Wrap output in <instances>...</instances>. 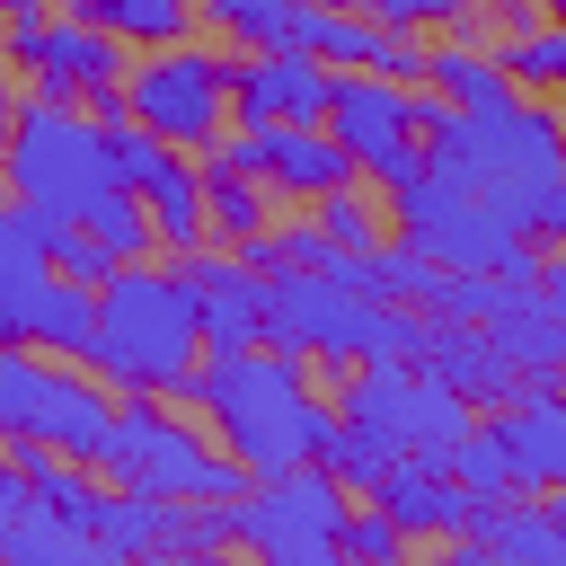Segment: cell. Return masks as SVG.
Here are the masks:
<instances>
[{
    "instance_id": "obj_15",
    "label": "cell",
    "mask_w": 566,
    "mask_h": 566,
    "mask_svg": "<svg viewBox=\"0 0 566 566\" xmlns=\"http://www.w3.org/2000/svg\"><path fill=\"white\" fill-rule=\"evenodd\" d=\"M97 539H106V557H186V548H230V504L115 486V495H97Z\"/></svg>"
},
{
    "instance_id": "obj_36",
    "label": "cell",
    "mask_w": 566,
    "mask_h": 566,
    "mask_svg": "<svg viewBox=\"0 0 566 566\" xmlns=\"http://www.w3.org/2000/svg\"><path fill=\"white\" fill-rule=\"evenodd\" d=\"M318 230L345 248V256H363V248H380V212L363 203V186H336V195H318Z\"/></svg>"
},
{
    "instance_id": "obj_38",
    "label": "cell",
    "mask_w": 566,
    "mask_h": 566,
    "mask_svg": "<svg viewBox=\"0 0 566 566\" xmlns=\"http://www.w3.org/2000/svg\"><path fill=\"white\" fill-rule=\"evenodd\" d=\"M18 513H27V478L0 460V539H9V522H18Z\"/></svg>"
},
{
    "instance_id": "obj_12",
    "label": "cell",
    "mask_w": 566,
    "mask_h": 566,
    "mask_svg": "<svg viewBox=\"0 0 566 566\" xmlns=\"http://www.w3.org/2000/svg\"><path fill=\"white\" fill-rule=\"evenodd\" d=\"M318 124H327L336 150L354 159V177H380L389 195L424 168V97H416L407 80H389V71H336Z\"/></svg>"
},
{
    "instance_id": "obj_4",
    "label": "cell",
    "mask_w": 566,
    "mask_h": 566,
    "mask_svg": "<svg viewBox=\"0 0 566 566\" xmlns=\"http://www.w3.org/2000/svg\"><path fill=\"white\" fill-rule=\"evenodd\" d=\"M0 177H9V203H27L35 221H88V212L124 186L106 124H97L80 97H53V88H35V97L9 115Z\"/></svg>"
},
{
    "instance_id": "obj_21",
    "label": "cell",
    "mask_w": 566,
    "mask_h": 566,
    "mask_svg": "<svg viewBox=\"0 0 566 566\" xmlns=\"http://www.w3.org/2000/svg\"><path fill=\"white\" fill-rule=\"evenodd\" d=\"M460 548L469 557H513V566H566V522H557L548 495L513 486V495H495L460 522Z\"/></svg>"
},
{
    "instance_id": "obj_18",
    "label": "cell",
    "mask_w": 566,
    "mask_h": 566,
    "mask_svg": "<svg viewBox=\"0 0 566 566\" xmlns=\"http://www.w3.org/2000/svg\"><path fill=\"white\" fill-rule=\"evenodd\" d=\"M363 495H371V504H380L407 539H460V522L478 513V495H469L442 460H416V451H398V460H389Z\"/></svg>"
},
{
    "instance_id": "obj_33",
    "label": "cell",
    "mask_w": 566,
    "mask_h": 566,
    "mask_svg": "<svg viewBox=\"0 0 566 566\" xmlns=\"http://www.w3.org/2000/svg\"><path fill=\"white\" fill-rule=\"evenodd\" d=\"M35 230H44L53 274H71V283H106V274H115V248H106L88 221H35Z\"/></svg>"
},
{
    "instance_id": "obj_5",
    "label": "cell",
    "mask_w": 566,
    "mask_h": 566,
    "mask_svg": "<svg viewBox=\"0 0 566 566\" xmlns=\"http://www.w3.org/2000/svg\"><path fill=\"white\" fill-rule=\"evenodd\" d=\"M389 221H398V239H416L442 274H513V283L539 274L531 230H522L513 212H495L486 195H469L460 177H442L433 159L389 195Z\"/></svg>"
},
{
    "instance_id": "obj_6",
    "label": "cell",
    "mask_w": 566,
    "mask_h": 566,
    "mask_svg": "<svg viewBox=\"0 0 566 566\" xmlns=\"http://www.w3.org/2000/svg\"><path fill=\"white\" fill-rule=\"evenodd\" d=\"M97 469H106L115 486H142V495H195V504H239V495L256 486L230 451H212V442H203L168 398H150V389H133V398L115 407Z\"/></svg>"
},
{
    "instance_id": "obj_42",
    "label": "cell",
    "mask_w": 566,
    "mask_h": 566,
    "mask_svg": "<svg viewBox=\"0 0 566 566\" xmlns=\"http://www.w3.org/2000/svg\"><path fill=\"white\" fill-rule=\"evenodd\" d=\"M557 389H566V371H557Z\"/></svg>"
},
{
    "instance_id": "obj_7",
    "label": "cell",
    "mask_w": 566,
    "mask_h": 566,
    "mask_svg": "<svg viewBox=\"0 0 566 566\" xmlns=\"http://www.w3.org/2000/svg\"><path fill=\"white\" fill-rule=\"evenodd\" d=\"M115 424V389L97 371H62L35 345H0V442H53L97 469Z\"/></svg>"
},
{
    "instance_id": "obj_35",
    "label": "cell",
    "mask_w": 566,
    "mask_h": 566,
    "mask_svg": "<svg viewBox=\"0 0 566 566\" xmlns=\"http://www.w3.org/2000/svg\"><path fill=\"white\" fill-rule=\"evenodd\" d=\"M88 230H97V239L115 248V265H133V256H150V248H159V239H150V212H142V203H133L124 186H115V195H106V203L88 212Z\"/></svg>"
},
{
    "instance_id": "obj_27",
    "label": "cell",
    "mask_w": 566,
    "mask_h": 566,
    "mask_svg": "<svg viewBox=\"0 0 566 566\" xmlns=\"http://www.w3.org/2000/svg\"><path fill=\"white\" fill-rule=\"evenodd\" d=\"M80 18H97L106 35H124L133 53H150V44H177L186 27H195V0H71Z\"/></svg>"
},
{
    "instance_id": "obj_8",
    "label": "cell",
    "mask_w": 566,
    "mask_h": 566,
    "mask_svg": "<svg viewBox=\"0 0 566 566\" xmlns=\"http://www.w3.org/2000/svg\"><path fill=\"white\" fill-rule=\"evenodd\" d=\"M97 318V283L53 274L44 230L27 203H0V345H35V354H80Z\"/></svg>"
},
{
    "instance_id": "obj_20",
    "label": "cell",
    "mask_w": 566,
    "mask_h": 566,
    "mask_svg": "<svg viewBox=\"0 0 566 566\" xmlns=\"http://www.w3.org/2000/svg\"><path fill=\"white\" fill-rule=\"evenodd\" d=\"M416 363H424V371H442L478 416H486V407H504V398L522 389L513 354H504L478 318H442V310H424V354H416Z\"/></svg>"
},
{
    "instance_id": "obj_3",
    "label": "cell",
    "mask_w": 566,
    "mask_h": 566,
    "mask_svg": "<svg viewBox=\"0 0 566 566\" xmlns=\"http://www.w3.org/2000/svg\"><path fill=\"white\" fill-rule=\"evenodd\" d=\"M195 354H203V327H195V301H186V283L168 274V265H150V256H133V265H115L106 283H97V318H88V345H80V363L106 380V389H150V398H177V380L195 371Z\"/></svg>"
},
{
    "instance_id": "obj_22",
    "label": "cell",
    "mask_w": 566,
    "mask_h": 566,
    "mask_svg": "<svg viewBox=\"0 0 566 566\" xmlns=\"http://www.w3.org/2000/svg\"><path fill=\"white\" fill-rule=\"evenodd\" d=\"M478 327L513 354V371H522V380H557V371H566V318H557L531 283H504V301H495Z\"/></svg>"
},
{
    "instance_id": "obj_39",
    "label": "cell",
    "mask_w": 566,
    "mask_h": 566,
    "mask_svg": "<svg viewBox=\"0 0 566 566\" xmlns=\"http://www.w3.org/2000/svg\"><path fill=\"white\" fill-rule=\"evenodd\" d=\"M9 115H18V88H9V71H0V142H9Z\"/></svg>"
},
{
    "instance_id": "obj_32",
    "label": "cell",
    "mask_w": 566,
    "mask_h": 566,
    "mask_svg": "<svg viewBox=\"0 0 566 566\" xmlns=\"http://www.w3.org/2000/svg\"><path fill=\"white\" fill-rule=\"evenodd\" d=\"M495 62L513 71V88H566V27H522L504 35Z\"/></svg>"
},
{
    "instance_id": "obj_40",
    "label": "cell",
    "mask_w": 566,
    "mask_h": 566,
    "mask_svg": "<svg viewBox=\"0 0 566 566\" xmlns=\"http://www.w3.org/2000/svg\"><path fill=\"white\" fill-rule=\"evenodd\" d=\"M27 9H44V0H0V18H27Z\"/></svg>"
},
{
    "instance_id": "obj_31",
    "label": "cell",
    "mask_w": 566,
    "mask_h": 566,
    "mask_svg": "<svg viewBox=\"0 0 566 566\" xmlns=\"http://www.w3.org/2000/svg\"><path fill=\"white\" fill-rule=\"evenodd\" d=\"M292 9H301V0H195V18H212V27L239 35L248 53H256V44H292Z\"/></svg>"
},
{
    "instance_id": "obj_17",
    "label": "cell",
    "mask_w": 566,
    "mask_h": 566,
    "mask_svg": "<svg viewBox=\"0 0 566 566\" xmlns=\"http://www.w3.org/2000/svg\"><path fill=\"white\" fill-rule=\"evenodd\" d=\"M177 283H186V301H195V327H203V345L212 354H239V345H265V274L239 256V248H195V256H177Z\"/></svg>"
},
{
    "instance_id": "obj_23",
    "label": "cell",
    "mask_w": 566,
    "mask_h": 566,
    "mask_svg": "<svg viewBox=\"0 0 566 566\" xmlns=\"http://www.w3.org/2000/svg\"><path fill=\"white\" fill-rule=\"evenodd\" d=\"M380 18H363V0H301L292 9V44H310L327 71H371L380 62Z\"/></svg>"
},
{
    "instance_id": "obj_14",
    "label": "cell",
    "mask_w": 566,
    "mask_h": 566,
    "mask_svg": "<svg viewBox=\"0 0 566 566\" xmlns=\"http://www.w3.org/2000/svg\"><path fill=\"white\" fill-rule=\"evenodd\" d=\"M9 71H35V88H53V97H80V106H97L106 88H124V71H133V44L124 35H106L97 18H53V9H27V18H9Z\"/></svg>"
},
{
    "instance_id": "obj_25",
    "label": "cell",
    "mask_w": 566,
    "mask_h": 566,
    "mask_svg": "<svg viewBox=\"0 0 566 566\" xmlns=\"http://www.w3.org/2000/svg\"><path fill=\"white\" fill-rule=\"evenodd\" d=\"M354 274H363V292L407 301V310H433V292H442V265H433L416 239H380V248H363V256H354Z\"/></svg>"
},
{
    "instance_id": "obj_16",
    "label": "cell",
    "mask_w": 566,
    "mask_h": 566,
    "mask_svg": "<svg viewBox=\"0 0 566 566\" xmlns=\"http://www.w3.org/2000/svg\"><path fill=\"white\" fill-rule=\"evenodd\" d=\"M327 88L336 71L310 44H256L248 62H230V124H318Z\"/></svg>"
},
{
    "instance_id": "obj_24",
    "label": "cell",
    "mask_w": 566,
    "mask_h": 566,
    "mask_svg": "<svg viewBox=\"0 0 566 566\" xmlns=\"http://www.w3.org/2000/svg\"><path fill=\"white\" fill-rule=\"evenodd\" d=\"M0 557H44V566H97V557H106V539H97V522H80V513H62V504L27 495V513H18V522H9V539H0Z\"/></svg>"
},
{
    "instance_id": "obj_9",
    "label": "cell",
    "mask_w": 566,
    "mask_h": 566,
    "mask_svg": "<svg viewBox=\"0 0 566 566\" xmlns=\"http://www.w3.org/2000/svg\"><path fill=\"white\" fill-rule=\"evenodd\" d=\"M345 504H354L345 478H327L318 460H292V469L256 478V486L230 504V539L256 548L265 566H327V557H336Z\"/></svg>"
},
{
    "instance_id": "obj_28",
    "label": "cell",
    "mask_w": 566,
    "mask_h": 566,
    "mask_svg": "<svg viewBox=\"0 0 566 566\" xmlns=\"http://www.w3.org/2000/svg\"><path fill=\"white\" fill-rule=\"evenodd\" d=\"M195 159H203V150H195ZM203 212H212V239L248 248V239L265 230V186H256L248 168H221V159H203Z\"/></svg>"
},
{
    "instance_id": "obj_34",
    "label": "cell",
    "mask_w": 566,
    "mask_h": 566,
    "mask_svg": "<svg viewBox=\"0 0 566 566\" xmlns=\"http://www.w3.org/2000/svg\"><path fill=\"white\" fill-rule=\"evenodd\" d=\"M398 548H407V531H398V522H389V513H380L371 495H363V504H345V522H336V557H363V566H389Z\"/></svg>"
},
{
    "instance_id": "obj_29",
    "label": "cell",
    "mask_w": 566,
    "mask_h": 566,
    "mask_svg": "<svg viewBox=\"0 0 566 566\" xmlns=\"http://www.w3.org/2000/svg\"><path fill=\"white\" fill-rule=\"evenodd\" d=\"M442 469H451V478H460L478 504H495V495H513V486H522V478H513V451H504V433H495V424H478V416H469V433L442 451Z\"/></svg>"
},
{
    "instance_id": "obj_13",
    "label": "cell",
    "mask_w": 566,
    "mask_h": 566,
    "mask_svg": "<svg viewBox=\"0 0 566 566\" xmlns=\"http://www.w3.org/2000/svg\"><path fill=\"white\" fill-rule=\"evenodd\" d=\"M106 142H115V177H124V195L150 212V239H159L168 256H195V248L212 239V212H203V159L177 150V142H159V133H142L133 115H115Z\"/></svg>"
},
{
    "instance_id": "obj_1",
    "label": "cell",
    "mask_w": 566,
    "mask_h": 566,
    "mask_svg": "<svg viewBox=\"0 0 566 566\" xmlns=\"http://www.w3.org/2000/svg\"><path fill=\"white\" fill-rule=\"evenodd\" d=\"M168 407L212 416L221 451H230L248 478H274V469H292V460H318V442H327V424H336V407L310 389V354H292V345L212 354V363H195V371L177 380Z\"/></svg>"
},
{
    "instance_id": "obj_37",
    "label": "cell",
    "mask_w": 566,
    "mask_h": 566,
    "mask_svg": "<svg viewBox=\"0 0 566 566\" xmlns=\"http://www.w3.org/2000/svg\"><path fill=\"white\" fill-rule=\"evenodd\" d=\"M531 292H539V301H548V310L566 318V248H557V256H539V274H531Z\"/></svg>"
},
{
    "instance_id": "obj_26",
    "label": "cell",
    "mask_w": 566,
    "mask_h": 566,
    "mask_svg": "<svg viewBox=\"0 0 566 566\" xmlns=\"http://www.w3.org/2000/svg\"><path fill=\"white\" fill-rule=\"evenodd\" d=\"M424 80H433V97H451V106H495V97H513V71H504L495 53H478L469 35H460V44H433V53H424Z\"/></svg>"
},
{
    "instance_id": "obj_2",
    "label": "cell",
    "mask_w": 566,
    "mask_h": 566,
    "mask_svg": "<svg viewBox=\"0 0 566 566\" xmlns=\"http://www.w3.org/2000/svg\"><path fill=\"white\" fill-rule=\"evenodd\" d=\"M424 159L442 177H460L469 195H486L495 212H513L531 239H539V203L566 168V124L539 106V97H495V106H451V97H424Z\"/></svg>"
},
{
    "instance_id": "obj_41",
    "label": "cell",
    "mask_w": 566,
    "mask_h": 566,
    "mask_svg": "<svg viewBox=\"0 0 566 566\" xmlns=\"http://www.w3.org/2000/svg\"><path fill=\"white\" fill-rule=\"evenodd\" d=\"M539 9H548V18H557V27H566V0H539Z\"/></svg>"
},
{
    "instance_id": "obj_19",
    "label": "cell",
    "mask_w": 566,
    "mask_h": 566,
    "mask_svg": "<svg viewBox=\"0 0 566 566\" xmlns=\"http://www.w3.org/2000/svg\"><path fill=\"white\" fill-rule=\"evenodd\" d=\"M504 451H513V478L531 495H566V389L557 380H522L504 407H486Z\"/></svg>"
},
{
    "instance_id": "obj_11",
    "label": "cell",
    "mask_w": 566,
    "mask_h": 566,
    "mask_svg": "<svg viewBox=\"0 0 566 566\" xmlns=\"http://www.w3.org/2000/svg\"><path fill=\"white\" fill-rule=\"evenodd\" d=\"M124 115L177 150H212L230 133V62L203 53V44H150L133 71H124Z\"/></svg>"
},
{
    "instance_id": "obj_30",
    "label": "cell",
    "mask_w": 566,
    "mask_h": 566,
    "mask_svg": "<svg viewBox=\"0 0 566 566\" xmlns=\"http://www.w3.org/2000/svg\"><path fill=\"white\" fill-rule=\"evenodd\" d=\"M389 460H398V451H389L371 424H354V416H336V424H327V442H318V469H327V478H345L354 495H363V486H371Z\"/></svg>"
},
{
    "instance_id": "obj_10",
    "label": "cell",
    "mask_w": 566,
    "mask_h": 566,
    "mask_svg": "<svg viewBox=\"0 0 566 566\" xmlns=\"http://www.w3.org/2000/svg\"><path fill=\"white\" fill-rule=\"evenodd\" d=\"M336 416L371 424L389 451H416V460H442L460 433H469V398L424 371V363H345V389H336Z\"/></svg>"
}]
</instances>
